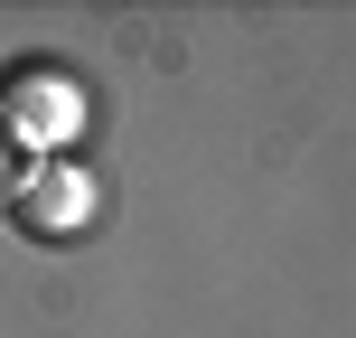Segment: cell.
Masks as SVG:
<instances>
[{
    "label": "cell",
    "instance_id": "6da1fadb",
    "mask_svg": "<svg viewBox=\"0 0 356 338\" xmlns=\"http://www.w3.org/2000/svg\"><path fill=\"white\" fill-rule=\"evenodd\" d=\"M10 188H19V178H10V141H0V207H10Z\"/></svg>",
    "mask_w": 356,
    "mask_h": 338
}]
</instances>
